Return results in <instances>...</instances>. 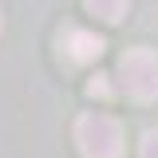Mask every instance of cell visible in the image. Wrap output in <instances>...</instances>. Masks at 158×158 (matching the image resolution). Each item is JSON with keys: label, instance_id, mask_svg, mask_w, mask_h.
<instances>
[{"label": "cell", "instance_id": "1", "mask_svg": "<svg viewBox=\"0 0 158 158\" xmlns=\"http://www.w3.org/2000/svg\"><path fill=\"white\" fill-rule=\"evenodd\" d=\"M118 79H123V91L135 99V103L158 99V52H150V48H131L127 56L118 59Z\"/></svg>", "mask_w": 158, "mask_h": 158}, {"label": "cell", "instance_id": "2", "mask_svg": "<svg viewBox=\"0 0 158 158\" xmlns=\"http://www.w3.org/2000/svg\"><path fill=\"white\" fill-rule=\"evenodd\" d=\"M75 142L87 158H118L123 154V127L111 115H83L75 123Z\"/></svg>", "mask_w": 158, "mask_h": 158}, {"label": "cell", "instance_id": "3", "mask_svg": "<svg viewBox=\"0 0 158 158\" xmlns=\"http://www.w3.org/2000/svg\"><path fill=\"white\" fill-rule=\"evenodd\" d=\"M103 40L95 36V32H83V28H71L67 36H63V56L71 59V63H91V59L103 56Z\"/></svg>", "mask_w": 158, "mask_h": 158}, {"label": "cell", "instance_id": "4", "mask_svg": "<svg viewBox=\"0 0 158 158\" xmlns=\"http://www.w3.org/2000/svg\"><path fill=\"white\" fill-rule=\"evenodd\" d=\"M87 4V12L99 20H107V24H118V20L127 16V8H131V0H83Z\"/></svg>", "mask_w": 158, "mask_h": 158}, {"label": "cell", "instance_id": "5", "mask_svg": "<svg viewBox=\"0 0 158 158\" xmlns=\"http://www.w3.org/2000/svg\"><path fill=\"white\" fill-rule=\"evenodd\" d=\"M138 158H158V127H150L138 142Z\"/></svg>", "mask_w": 158, "mask_h": 158}, {"label": "cell", "instance_id": "6", "mask_svg": "<svg viewBox=\"0 0 158 158\" xmlns=\"http://www.w3.org/2000/svg\"><path fill=\"white\" fill-rule=\"evenodd\" d=\"M87 95H95V99H107V95H111V87H107V79H103V75H95L91 83H87Z\"/></svg>", "mask_w": 158, "mask_h": 158}]
</instances>
